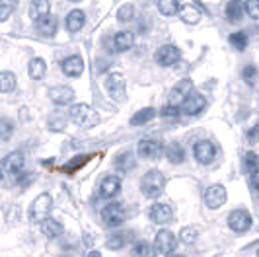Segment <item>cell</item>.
I'll return each mask as SVG.
<instances>
[{"mask_svg": "<svg viewBox=\"0 0 259 257\" xmlns=\"http://www.w3.org/2000/svg\"><path fill=\"white\" fill-rule=\"evenodd\" d=\"M164 187H166V178L160 169H150L146 172L141 180V191H143L144 197L148 199H156L164 193Z\"/></svg>", "mask_w": 259, "mask_h": 257, "instance_id": "obj_1", "label": "cell"}, {"mask_svg": "<svg viewBox=\"0 0 259 257\" xmlns=\"http://www.w3.org/2000/svg\"><path fill=\"white\" fill-rule=\"evenodd\" d=\"M70 119L82 128H92L100 123V115L92 109L88 103H76L70 107Z\"/></svg>", "mask_w": 259, "mask_h": 257, "instance_id": "obj_2", "label": "cell"}, {"mask_svg": "<svg viewBox=\"0 0 259 257\" xmlns=\"http://www.w3.org/2000/svg\"><path fill=\"white\" fill-rule=\"evenodd\" d=\"M53 199L49 193H41L39 197H35V201L29 206V220L35 222V224H41L43 220L47 219L49 210H51Z\"/></svg>", "mask_w": 259, "mask_h": 257, "instance_id": "obj_3", "label": "cell"}, {"mask_svg": "<svg viewBox=\"0 0 259 257\" xmlns=\"http://www.w3.org/2000/svg\"><path fill=\"white\" fill-rule=\"evenodd\" d=\"M125 219H127L125 206L121 205V203H109V205L102 210V220H104V224L107 228H117V226H121V224L125 222Z\"/></svg>", "mask_w": 259, "mask_h": 257, "instance_id": "obj_4", "label": "cell"}, {"mask_svg": "<svg viewBox=\"0 0 259 257\" xmlns=\"http://www.w3.org/2000/svg\"><path fill=\"white\" fill-rule=\"evenodd\" d=\"M228 226H230V230L238 232V234L249 230V226H251V215L247 210L236 208V210H232L228 215Z\"/></svg>", "mask_w": 259, "mask_h": 257, "instance_id": "obj_5", "label": "cell"}, {"mask_svg": "<svg viewBox=\"0 0 259 257\" xmlns=\"http://www.w3.org/2000/svg\"><path fill=\"white\" fill-rule=\"evenodd\" d=\"M193 156L199 164L207 166V164H210V162L214 160L217 148H214V144L210 141H199V142H195V146H193Z\"/></svg>", "mask_w": 259, "mask_h": 257, "instance_id": "obj_6", "label": "cell"}, {"mask_svg": "<svg viewBox=\"0 0 259 257\" xmlns=\"http://www.w3.org/2000/svg\"><path fill=\"white\" fill-rule=\"evenodd\" d=\"M176 245H178V240H176L174 232L160 230L158 234H156V238H154V251H160V253L168 255V253H171V251L176 249Z\"/></svg>", "mask_w": 259, "mask_h": 257, "instance_id": "obj_7", "label": "cell"}, {"mask_svg": "<svg viewBox=\"0 0 259 257\" xmlns=\"http://www.w3.org/2000/svg\"><path fill=\"white\" fill-rule=\"evenodd\" d=\"M105 90L117 102L123 100L125 98V78H123V74L113 72V74H109L105 78Z\"/></svg>", "mask_w": 259, "mask_h": 257, "instance_id": "obj_8", "label": "cell"}, {"mask_svg": "<svg viewBox=\"0 0 259 257\" xmlns=\"http://www.w3.org/2000/svg\"><path fill=\"white\" fill-rule=\"evenodd\" d=\"M207 107V100L201 94H189L185 100L182 102L180 111H183L185 115H197Z\"/></svg>", "mask_w": 259, "mask_h": 257, "instance_id": "obj_9", "label": "cell"}, {"mask_svg": "<svg viewBox=\"0 0 259 257\" xmlns=\"http://www.w3.org/2000/svg\"><path fill=\"white\" fill-rule=\"evenodd\" d=\"M226 189L222 187V185H210L207 187V191H205V205L208 208H221L224 203H226Z\"/></svg>", "mask_w": 259, "mask_h": 257, "instance_id": "obj_10", "label": "cell"}, {"mask_svg": "<svg viewBox=\"0 0 259 257\" xmlns=\"http://www.w3.org/2000/svg\"><path fill=\"white\" fill-rule=\"evenodd\" d=\"M180 57H182V53L176 45H162L156 51V63L162 66H171L180 61Z\"/></svg>", "mask_w": 259, "mask_h": 257, "instance_id": "obj_11", "label": "cell"}, {"mask_svg": "<svg viewBox=\"0 0 259 257\" xmlns=\"http://www.w3.org/2000/svg\"><path fill=\"white\" fill-rule=\"evenodd\" d=\"M137 152L141 158H148V160H156L162 154V142L152 141V139H143L137 146Z\"/></svg>", "mask_w": 259, "mask_h": 257, "instance_id": "obj_12", "label": "cell"}, {"mask_svg": "<svg viewBox=\"0 0 259 257\" xmlns=\"http://www.w3.org/2000/svg\"><path fill=\"white\" fill-rule=\"evenodd\" d=\"M49 98L57 105H68L74 100V90L70 86H53L49 90Z\"/></svg>", "mask_w": 259, "mask_h": 257, "instance_id": "obj_13", "label": "cell"}, {"mask_svg": "<svg viewBox=\"0 0 259 257\" xmlns=\"http://www.w3.org/2000/svg\"><path fill=\"white\" fill-rule=\"evenodd\" d=\"M191 88H193V82H191L189 78L180 80V82L171 88V92H169V103H171V105H176L178 102H183V100L191 94Z\"/></svg>", "mask_w": 259, "mask_h": 257, "instance_id": "obj_14", "label": "cell"}, {"mask_svg": "<svg viewBox=\"0 0 259 257\" xmlns=\"http://www.w3.org/2000/svg\"><path fill=\"white\" fill-rule=\"evenodd\" d=\"M150 219H152V222H156V224H168L169 220L174 219V210H171V206L166 205V203H156V205H152V208H150Z\"/></svg>", "mask_w": 259, "mask_h": 257, "instance_id": "obj_15", "label": "cell"}, {"mask_svg": "<svg viewBox=\"0 0 259 257\" xmlns=\"http://www.w3.org/2000/svg\"><path fill=\"white\" fill-rule=\"evenodd\" d=\"M61 68H63V72H65L66 76L76 78L84 72V61L78 55H70V57H66L65 61H63Z\"/></svg>", "mask_w": 259, "mask_h": 257, "instance_id": "obj_16", "label": "cell"}, {"mask_svg": "<svg viewBox=\"0 0 259 257\" xmlns=\"http://www.w3.org/2000/svg\"><path fill=\"white\" fill-rule=\"evenodd\" d=\"M119 191H121V178H117V176H107L100 183V195L105 199L115 197Z\"/></svg>", "mask_w": 259, "mask_h": 257, "instance_id": "obj_17", "label": "cell"}, {"mask_svg": "<svg viewBox=\"0 0 259 257\" xmlns=\"http://www.w3.org/2000/svg\"><path fill=\"white\" fill-rule=\"evenodd\" d=\"M24 164H26V160H24V154H22V152H12V154L6 156L4 162H2V166L6 167V172H8V174H14V176H18V174L24 169Z\"/></svg>", "mask_w": 259, "mask_h": 257, "instance_id": "obj_18", "label": "cell"}, {"mask_svg": "<svg viewBox=\"0 0 259 257\" xmlns=\"http://www.w3.org/2000/svg\"><path fill=\"white\" fill-rule=\"evenodd\" d=\"M57 26H59V22H57V18L51 16V14L35 22V29H37L41 35H45V37H53L57 33Z\"/></svg>", "mask_w": 259, "mask_h": 257, "instance_id": "obj_19", "label": "cell"}, {"mask_svg": "<svg viewBox=\"0 0 259 257\" xmlns=\"http://www.w3.org/2000/svg\"><path fill=\"white\" fill-rule=\"evenodd\" d=\"M131 238H133V232H131V230L115 232V234H111V236L107 238L105 245H107V249H113V251H115V249H121V247H125Z\"/></svg>", "mask_w": 259, "mask_h": 257, "instance_id": "obj_20", "label": "cell"}, {"mask_svg": "<svg viewBox=\"0 0 259 257\" xmlns=\"http://www.w3.org/2000/svg\"><path fill=\"white\" fill-rule=\"evenodd\" d=\"M51 12V4H49V0H31V4H29V18L31 20H41V18H45V16H49Z\"/></svg>", "mask_w": 259, "mask_h": 257, "instance_id": "obj_21", "label": "cell"}, {"mask_svg": "<svg viewBox=\"0 0 259 257\" xmlns=\"http://www.w3.org/2000/svg\"><path fill=\"white\" fill-rule=\"evenodd\" d=\"M41 232H43V236L45 238H59L63 232H65V228H63V224L59 222V220H55V219H47L41 222Z\"/></svg>", "mask_w": 259, "mask_h": 257, "instance_id": "obj_22", "label": "cell"}, {"mask_svg": "<svg viewBox=\"0 0 259 257\" xmlns=\"http://www.w3.org/2000/svg\"><path fill=\"white\" fill-rule=\"evenodd\" d=\"M86 24V16L82 10H72V12H68L66 16V29L70 31V33H76L80 31L82 27Z\"/></svg>", "mask_w": 259, "mask_h": 257, "instance_id": "obj_23", "label": "cell"}, {"mask_svg": "<svg viewBox=\"0 0 259 257\" xmlns=\"http://www.w3.org/2000/svg\"><path fill=\"white\" fill-rule=\"evenodd\" d=\"M180 16L185 24H197L203 16V10L195 4H185V6H180Z\"/></svg>", "mask_w": 259, "mask_h": 257, "instance_id": "obj_24", "label": "cell"}, {"mask_svg": "<svg viewBox=\"0 0 259 257\" xmlns=\"http://www.w3.org/2000/svg\"><path fill=\"white\" fill-rule=\"evenodd\" d=\"M135 43V35L131 31H119L113 37V45H115V51H129Z\"/></svg>", "mask_w": 259, "mask_h": 257, "instance_id": "obj_25", "label": "cell"}, {"mask_svg": "<svg viewBox=\"0 0 259 257\" xmlns=\"http://www.w3.org/2000/svg\"><path fill=\"white\" fill-rule=\"evenodd\" d=\"M154 117H156V109H154V107H144V109L137 111L135 115L131 117V125H133V127L146 125V123H150Z\"/></svg>", "mask_w": 259, "mask_h": 257, "instance_id": "obj_26", "label": "cell"}, {"mask_svg": "<svg viewBox=\"0 0 259 257\" xmlns=\"http://www.w3.org/2000/svg\"><path fill=\"white\" fill-rule=\"evenodd\" d=\"M166 156H168V160L171 164H182L185 160V150H183V146L180 142H171L166 148Z\"/></svg>", "mask_w": 259, "mask_h": 257, "instance_id": "obj_27", "label": "cell"}, {"mask_svg": "<svg viewBox=\"0 0 259 257\" xmlns=\"http://www.w3.org/2000/svg\"><path fill=\"white\" fill-rule=\"evenodd\" d=\"M226 18L230 20V22H238L240 18H242V14H244V4H242V0H230L228 4H226Z\"/></svg>", "mask_w": 259, "mask_h": 257, "instance_id": "obj_28", "label": "cell"}, {"mask_svg": "<svg viewBox=\"0 0 259 257\" xmlns=\"http://www.w3.org/2000/svg\"><path fill=\"white\" fill-rule=\"evenodd\" d=\"M45 72H47V64L43 59H31V63H29V76L33 78V80H41V78L45 76Z\"/></svg>", "mask_w": 259, "mask_h": 257, "instance_id": "obj_29", "label": "cell"}, {"mask_svg": "<svg viewBox=\"0 0 259 257\" xmlns=\"http://www.w3.org/2000/svg\"><path fill=\"white\" fill-rule=\"evenodd\" d=\"M180 2L178 0H158V10L164 16H176L180 12Z\"/></svg>", "mask_w": 259, "mask_h": 257, "instance_id": "obj_30", "label": "cell"}, {"mask_svg": "<svg viewBox=\"0 0 259 257\" xmlns=\"http://www.w3.org/2000/svg\"><path fill=\"white\" fill-rule=\"evenodd\" d=\"M14 88H16V76L8 70L0 72V92L8 94V92H14Z\"/></svg>", "mask_w": 259, "mask_h": 257, "instance_id": "obj_31", "label": "cell"}, {"mask_svg": "<svg viewBox=\"0 0 259 257\" xmlns=\"http://www.w3.org/2000/svg\"><path fill=\"white\" fill-rule=\"evenodd\" d=\"M199 238V230L195 226H183L182 232H180V242L185 245L195 244V240Z\"/></svg>", "mask_w": 259, "mask_h": 257, "instance_id": "obj_32", "label": "cell"}, {"mask_svg": "<svg viewBox=\"0 0 259 257\" xmlns=\"http://www.w3.org/2000/svg\"><path fill=\"white\" fill-rule=\"evenodd\" d=\"M131 257H156V251H154V247H152L150 244L141 242V244H137L135 247H133Z\"/></svg>", "mask_w": 259, "mask_h": 257, "instance_id": "obj_33", "label": "cell"}, {"mask_svg": "<svg viewBox=\"0 0 259 257\" xmlns=\"http://www.w3.org/2000/svg\"><path fill=\"white\" fill-rule=\"evenodd\" d=\"M18 0H0V22H6L10 14L16 10Z\"/></svg>", "mask_w": 259, "mask_h": 257, "instance_id": "obj_34", "label": "cell"}, {"mask_svg": "<svg viewBox=\"0 0 259 257\" xmlns=\"http://www.w3.org/2000/svg\"><path fill=\"white\" fill-rule=\"evenodd\" d=\"M230 43H232L234 49H238V51H244L247 47V35L246 31H236L230 35Z\"/></svg>", "mask_w": 259, "mask_h": 257, "instance_id": "obj_35", "label": "cell"}, {"mask_svg": "<svg viewBox=\"0 0 259 257\" xmlns=\"http://www.w3.org/2000/svg\"><path fill=\"white\" fill-rule=\"evenodd\" d=\"M244 169H246V174H255L257 172V154L255 152H247L244 156Z\"/></svg>", "mask_w": 259, "mask_h": 257, "instance_id": "obj_36", "label": "cell"}, {"mask_svg": "<svg viewBox=\"0 0 259 257\" xmlns=\"http://www.w3.org/2000/svg\"><path fill=\"white\" fill-rule=\"evenodd\" d=\"M242 76H244V80H246L251 88L257 86V68L253 64H247L246 68H244V72H242Z\"/></svg>", "mask_w": 259, "mask_h": 257, "instance_id": "obj_37", "label": "cell"}, {"mask_svg": "<svg viewBox=\"0 0 259 257\" xmlns=\"http://www.w3.org/2000/svg\"><path fill=\"white\" fill-rule=\"evenodd\" d=\"M133 156L129 154V152H125V154H119L115 158V167L117 169H121V172H127V169H131L133 167Z\"/></svg>", "mask_w": 259, "mask_h": 257, "instance_id": "obj_38", "label": "cell"}, {"mask_svg": "<svg viewBox=\"0 0 259 257\" xmlns=\"http://www.w3.org/2000/svg\"><path fill=\"white\" fill-rule=\"evenodd\" d=\"M14 135V123L10 119H0V139L8 141Z\"/></svg>", "mask_w": 259, "mask_h": 257, "instance_id": "obj_39", "label": "cell"}, {"mask_svg": "<svg viewBox=\"0 0 259 257\" xmlns=\"http://www.w3.org/2000/svg\"><path fill=\"white\" fill-rule=\"evenodd\" d=\"M135 18V8H133V4H125V6H121L119 10H117V20L119 22H131Z\"/></svg>", "mask_w": 259, "mask_h": 257, "instance_id": "obj_40", "label": "cell"}, {"mask_svg": "<svg viewBox=\"0 0 259 257\" xmlns=\"http://www.w3.org/2000/svg\"><path fill=\"white\" fill-rule=\"evenodd\" d=\"M65 125H66V117L63 115V113L51 115V119H49V127H51V131H63Z\"/></svg>", "mask_w": 259, "mask_h": 257, "instance_id": "obj_41", "label": "cell"}, {"mask_svg": "<svg viewBox=\"0 0 259 257\" xmlns=\"http://www.w3.org/2000/svg\"><path fill=\"white\" fill-rule=\"evenodd\" d=\"M180 107L178 105H171V103H168V105H164L162 109H160V115L166 117V119H176V117H180Z\"/></svg>", "mask_w": 259, "mask_h": 257, "instance_id": "obj_42", "label": "cell"}, {"mask_svg": "<svg viewBox=\"0 0 259 257\" xmlns=\"http://www.w3.org/2000/svg\"><path fill=\"white\" fill-rule=\"evenodd\" d=\"M86 160H88V156H76V158H74V160H70L63 169H65V172H74V169H78L80 166H84V164H86Z\"/></svg>", "mask_w": 259, "mask_h": 257, "instance_id": "obj_43", "label": "cell"}, {"mask_svg": "<svg viewBox=\"0 0 259 257\" xmlns=\"http://www.w3.org/2000/svg\"><path fill=\"white\" fill-rule=\"evenodd\" d=\"M246 12L249 14V18L257 20L259 18V0H246Z\"/></svg>", "mask_w": 259, "mask_h": 257, "instance_id": "obj_44", "label": "cell"}, {"mask_svg": "<svg viewBox=\"0 0 259 257\" xmlns=\"http://www.w3.org/2000/svg\"><path fill=\"white\" fill-rule=\"evenodd\" d=\"M257 185H259V174H249V187H251V191H257Z\"/></svg>", "mask_w": 259, "mask_h": 257, "instance_id": "obj_45", "label": "cell"}, {"mask_svg": "<svg viewBox=\"0 0 259 257\" xmlns=\"http://www.w3.org/2000/svg\"><path fill=\"white\" fill-rule=\"evenodd\" d=\"M247 141L251 142V144H255V141H257V127L249 128V133H247Z\"/></svg>", "mask_w": 259, "mask_h": 257, "instance_id": "obj_46", "label": "cell"}, {"mask_svg": "<svg viewBox=\"0 0 259 257\" xmlns=\"http://www.w3.org/2000/svg\"><path fill=\"white\" fill-rule=\"evenodd\" d=\"M84 244L88 245V247H90V245H94V236H90V234H84Z\"/></svg>", "mask_w": 259, "mask_h": 257, "instance_id": "obj_47", "label": "cell"}, {"mask_svg": "<svg viewBox=\"0 0 259 257\" xmlns=\"http://www.w3.org/2000/svg\"><path fill=\"white\" fill-rule=\"evenodd\" d=\"M88 257H102V253H100V251H90Z\"/></svg>", "mask_w": 259, "mask_h": 257, "instance_id": "obj_48", "label": "cell"}, {"mask_svg": "<svg viewBox=\"0 0 259 257\" xmlns=\"http://www.w3.org/2000/svg\"><path fill=\"white\" fill-rule=\"evenodd\" d=\"M166 257H185V255H178V253H168Z\"/></svg>", "mask_w": 259, "mask_h": 257, "instance_id": "obj_49", "label": "cell"}, {"mask_svg": "<svg viewBox=\"0 0 259 257\" xmlns=\"http://www.w3.org/2000/svg\"><path fill=\"white\" fill-rule=\"evenodd\" d=\"M0 181H2V167H0Z\"/></svg>", "mask_w": 259, "mask_h": 257, "instance_id": "obj_50", "label": "cell"}, {"mask_svg": "<svg viewBox=\"0 0 259 257\" xmlns=\"http://www.w3.org/2000/svg\"><path fill=\"white\" fill-rule=\"evenodd\" d=\"M70 2H78V0H70Z\"/></svg>", "mask_w": 259, "mask_h": 257, "instance_id": "obj_51", "label": "cell"}]
</instances>
